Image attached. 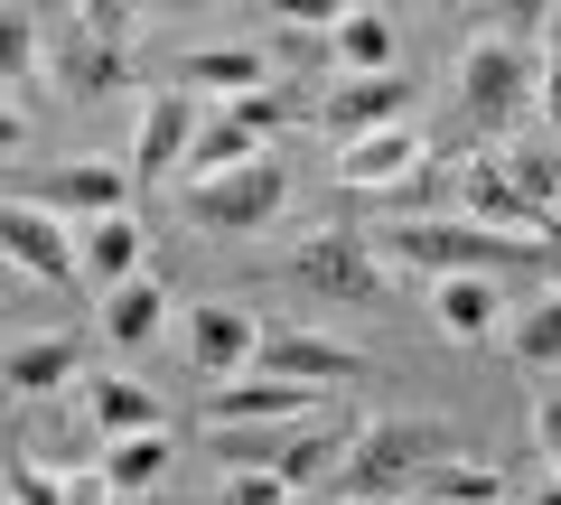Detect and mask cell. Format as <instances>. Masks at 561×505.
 <instances>
[{"mask_svg":"<svg viewBox=\"0 0 561 505\" xmlns=\"http://www.w3.org/2000/svg\"><path fill=\"white\" fill-rule=\"evenodd\" d=\"M328 57H337V84H365V76H402L393 10H337V20H328Z\"/></svg>","mask_w":561,"mask_h":505,"instance_id":"d6986e66","label":"cell"},{"mask_svg":"<svg viewBox=\"0 0 561 505\" xmlns=\"http://www.w3.org/2000/svg\"><path fill=\"white\" fill-rule=\"evenodd\" d=\"M47 66V28H38V10H10L0 0V84H28Z\"/></svg>","mask_w":561,"mask_h":505,"instance_id":"484cf974","label":"cell"},{"mask_svg":"<svg viewBox=\"0 0 561 505\" xmlns=\"http://www.w3.org/2000/svg\"><path fill=\"white\" fill-rule=\"evenodd\" d=\"M0 385L20 393V403H66V393H84V337H57V328L10 337L0 346Z\"/></svg>","mask_w":561,"mask_h":505,"instance_id":"8fae6325","label":"cell"},{"mask_svg":"<svg viewBox=\"0 0 561 505\" xmlns=\"http://www.w3.org/2000/svg\"><path fill=\"white\" fill-rule=\"evenodd\" d=\"M179 94L225 113L243 94H272V57L262 47H234V38H206V47H179Z\"/></svg>","mask_w":561,"mask_h":505,"instance_id":"30bf717a","label":"cell"},{"mask_svg":"<svg viewBox=\"0 0 561 505\" xmlns=\"http://www.w3.org/2000/svg\"><path fill=\"white\" fill-rule=\"evenodd\" d=\"M552 290H561V253H552Z\"/></svg>","mask_w":561,"mask_h":505,"instance_id":"836d02e7","label":"cell"},{"mask_svg":"<svg viewBox=\"0 0 561 505\" xmlns=\"http://www.w3.org/2000/svg\"><path fill=\"white\" fill-rule=\"evenodd\" d=\"M290 282L309 290V300H337V309H375L383 300V253L375 234H356V225H319V234L290 243Z\"/></svg>","mask_w":561,"mask_h":505,"instance_id":"277c9868","label":"cell"},{"mask_svg":"<svg viewBox=\"0 0 561 505\" xmlns=\"http://www.w3.org/2000/svg\"><path fill=\"white\" fill-rule=\"evenodd\" d=\"M542 84H534V113H542V131L561 141V10H542Z\"/></svg>","mask_w":561,"mask_h":505,"instance_id":"4316f807","label":"cell"},{"mask_svg":"<svg viewBox=\"0 0 561 505\" xmlns=\"http://www.w3.org/2000/svg\"><path fill=\"white\" fill-rule=\"evenodd\" d=\"M28 141V113H20V103H10V94H0V160H10V150H20Z\"/></svg>","mask_w":561,"mask_h":505,"instance_id":"1f68e13d","label":"cell"},{"mask_svg":"<svg viewBox=\"0 0 561 505\" xmlns=\"http://www.w3.org/2000/svg\"><path fill=\"white\" fill-rule=\"evenodd\" d=\"M76 403H84V422H94L103 440H140V431H169V403L140 385V375H122V365H113V375H84Z\"/></svg>","mask_w":561,"mask_h":505,"instance_id":"ac0fdd59","label":"cell"},{"mask_svg":"<svg viewBox=\"0 0 561 505\" xmlns=\"http://www.w3.org/2000/svg\"><path fill=\"white\" fill-rule=\"evenodd\" d=\"M356 346L346 337H319V328H262V365L253 375H280V385H300V393H337L356 385Z\"/></svg>","mask_w":561,"mask_h":505,"instance_id":"9c48e42d","label":"cell"},{"mask_svg":"<svg viewBox=\"0 0 561 505\" xmlns=\"http://www.w3.org/2000/svg\"><path fill=\"white\" fill-rule=\"evenodd\" d=\"M66 505H122V496L103 486V468H76V478H66Z\"/></svg>","mask_w":561,"mask_h":505,"instance_id":"4dcf8cb0","label":"cell"},{"mask_svg":"<svg viewBox=\"0 0 561 505\" xmlns=\"http://www.w3.org/2000/svg\"><path fill=\"white\" fill-rule=\"evenodd\" d=\"M328 393H300L280 375H243V385H216L206 393V431H290V422H319Z\"/></svg>","mask_w":561,"mask_h":505,"instance_id":"ba28073f","label":"cell"},{"mask_svg":"<svg viewBox=\"0 0 561 505\" xmlns=\"http://www.w3.org/2000/svg\"><path fill=\"white\" fill-rule=\"evenodd\" d=\"M169 459H179V440H169V431H140V440H103V486H113V496H150V486L169 478Z\"/></svg>","mask_w":561,"mask_h":505,"instance_id":"603a6c76","label":"cell"},{"mask_svg":"<svg viewBox=\"0 0 561 505\" xmlns=\"http://www.w3.org/2000/svg\"><path fill=\"white\" fill-rule=\"evenodd\" d=\"M47 28V76H57L66 103H122L140 66V10L122 0H84V10H57Z\"/></svg>","mask_w":561,"mask_h":505,"instance_id":"7a4b0ae2","label":"cell"},{"mask_svg":"<svg viewBox=\"0 0 561 505\" xmlns=\"http://www.w3.org/2000/svg\"><path fill=\"white\" fill-rule=\"evenodd\" d=\"M150 272V234H140V216H103V225H76V282H140Z\"/></svg>","mask_w":561,"mask_h":505,"instance_id":"ffe728a7","label":"cell"},{"mask_svg":"<svg viewBox=\"0 0 561 505\" xmlns=\"http://www.w3.org/2000/svg\"><path fill=\"white\" fill-rule=\"evenodd\" d=\"M534 84H542V57L534 38H505V28H478L459 47V113L478 122L486 141L515 131V113H534Z\"/></svg>","mask_w":561,"mask_h":505,"instance_id":"3957f363","label":"cell"},{"mask_svg":"<svg viewBox=\"0 0 561 505\" xmlns=\"http://www.w3.org/2000/svg\"><path fill=\"white\" fill-rule=\"evenodd\" d=\"M534 505H561V478H552V486H534Z\"/></svg>","mask_w":561,"mask_h":505,"instance_id":"d6a6232c","label":"cell"},{"mask_svg":"<svg viewBox=\"0 0 561 505\" xmlns=\"http://www.w3.org/2000/svg\"><path fill=\"white\" fill-rule=\"evenodd\" d=\"M412 113V76H365V84H328L319 103H309V122H319L328 141H365V131H393V122Z\"/></svg>","mask_w":561,"mask_h":505,"instance_id":"5bb4252c","label":"cell"},{"mask_svg":"<svg viewBox=\"0 0 561 505\" xmlns=\"http://www.w3.org/2000/svg\"><path fill=\"white\" fill-rule=\"evenodd\" d=\"M262 160V141L243 131L234 113H206L197 122V141H187V169H179V187H216V179H234V169H253Z\"/></svg>","mask_w":561,"mask_h":505,"instance_id":"7402d4cb","label":"cell"},{"mask_svg":"<svg viewBox=\"0 0 561 505\" xmlns=\"http://www.w3.org/2000/svg\"><path fill=\"white\" fill-rule=\"evenodd\" d=\"M431 328H440L449 346H486L505 328V290L478 282V272H459V282H431Z\"/></svg>","mask_w":561,"mask_h":505,"instance_id":"44dd1931","label":"cell"},{"mask_svg":"<svg viewBox=\"0 0 561 505\" xmlns=\"http://www.w3.org/2000/svg\"><path fill=\"white\" fill-rule=\"evenodd\" d=\"M505 356L534 365V375H561V290H542V300H524L505 319Z\"/></svg>","mask_w":561,"mask_h":505,"instance_id":"cb8c5ba5","label":"cell"},{"mask_svg":"<svg viewBox=\"0 0 561 505\" xmlns=\"http://www.w3.org/2000/svg\"><path fill=\"white\" fill-rule=\"evenodd\" d=\"M0 486H10V505H66V478L38 468V459H20V449L0 459Z\"/></svg>","mask_w":561,"mask_h":505,"instance_id":"83f0119b","label":"cell"},{"mask_svg":"<svg viewBox=\"0 0 561 505\" xmlns=\"http://www.w3.org/2000/svg\"><path fill=\"white\" fill-rule=\"evenodd\" d=\"M0 263L20 272V282H76V234H66L47 206L0 197Z\"/></svg>","mask_w":561,"mask_h":505,"instance_id":"7c38bea8","label":"cell"},{"mask_svg":"<svg viewBox=\"0 0 561 505\" xmlns=\"http://www.w3.org/2000/svg\"><path fill=\"white\" fill-rule=\"evenodd\" d=\"M94 337L113 346V356H140V346H160V337H169V290H160V272H140V282L103 290Z\"/></svg>","mask_w":561,"mask_h":505,"instance_id":"e0dca14e","label":"cell"},{"mask_svg":"<svg viewBox=\"0 0 561 505\" xmlns=\"http://www.w3.org/2000/svg\"><path fill=\"white\" fill-rule=\"evenodd\" d=\"M206 103L187 94H140V141H131V187H169L187 169V141H197Z\"/></svg>","mask_w":561,"mask_h":505,"instance_id":"4fadbf2b","label":"cell"},{"mask_svg":"<svg viewBox=\"0 0 561 505\" xmlns=\"http://www.w3.org/2000/svg\"><path fill=\"white\" fill-rule=\"evenodd\" d=\"M534 449H542V468L561 478V393H542V403H534Z\"/></svg>","mask_w":561,"mask_h":505,"instance_id":"f546056e","label":"cell"},{"mask_svg":"<svg viewBox=\"0 0 561 505\" xmlns=\"http://www.w3.org/2000/svg\"><path fill=\"white\" fill-rule=\"evenodd\" d=\"M216 505H290V486H280V478H253V468H234Z\"/></svg>","mask_w":561,"mask_h":505,"instance_id":"f1b7e54d","label":"cell"},{"mask_svg":"<svg viewBox=\"0 0 561 505\" xmlns=\"http://www.w3.org/2000/svg\"><path fill=\"white\" fill-rule=\"evenodd\" d=\"M20 459H38V468H57V478H76V468L103 459V431L84 422L76 393H66V403H28V440H20Z\"/></svg>","mask_w":561,"mask_h":505,"instance_id":"2e32d148","label":"cell"},{"mask_svg":"<svg viewBox=\"0 0 561 505\" xmlns=\"http://www.w3.org/2000/svg\"><path fill=\"white\" fill-rule=\"evenodd\" d=\"M431 169V141H421L412 122H393V131H365V141L337 150V187H356V197H383V187L421 179Z\"/></svg>","mask_w":561,"mask_h":505,"instance_id":"9a60e30c","label":"cell"},{"mask_svg":"<svg viewBox=\"0 0 561 505\" xmlns=\"http://www.w3.org/2000/svg\"><path fill=\"white\" fill-rule=\"evenodd\" d=\"M179 206H187V225L197 234H272L280 216H290V169L262 150L253 169H234V179H216V187H179Z\"/></svg>","mask_w":561,"mask_h":505,"instance_id":"5b68a950","label":"cell"},{"mask_svg":"<svg viewBox=\"0 0 561 505\" xmlns=\"http://www.w3.org/2000/svg\"><path fill=\"white\" fill-rule=\"evenodd\" d=\"M412 505H505V468H486V459H440L431 478H421V496Z\"/></svg>","mask_w":561,"mask_h":505,"instance_id":"d4e9b609","label":"cell"},{"mask_svg":"<svg viewBox=\"0 0 561 505\" xmlns=\"http://www.w3.org/2000/svg\"><path fill=\"white\" fill-rule=\"evenodd\" d=\"M131 160H57L38 187H28V206H47V216L76 234V225H103V216H131Z\"/></svg>","mask_w":561,"mask_h":505,"instance_id":"8992f818","label":"cell"},{"mask_svg":"<svg viewBox=\"0 0 561 505\" xmlns=\"http://www.w3.org/2000/svg\"><path fill=\"white\" fill-rule=\"evenodd\" d=\"M187 365H197V385L216 393V385H243L262 365V319L243 300H206L197 319H187Z\"/></svg>","mask_w":561,"mask_h":505,"instance_id":"52a82bcc","label":"cell"},{"mask_svg":"<svg viewBox=\"0 0 561 505\" xmlns=\"http://www.w3.org/2000/svg\"><path fill=\"white\" fill-rule=\"evenodd\" d=\"M440 459H459L449 412H375L319 496H328V505H412L421 478H431Z\"/></svg>","mask_w":561,"mask_h":505,"instance_id":"6da1fadb","label":"cell"}]
</instances>
